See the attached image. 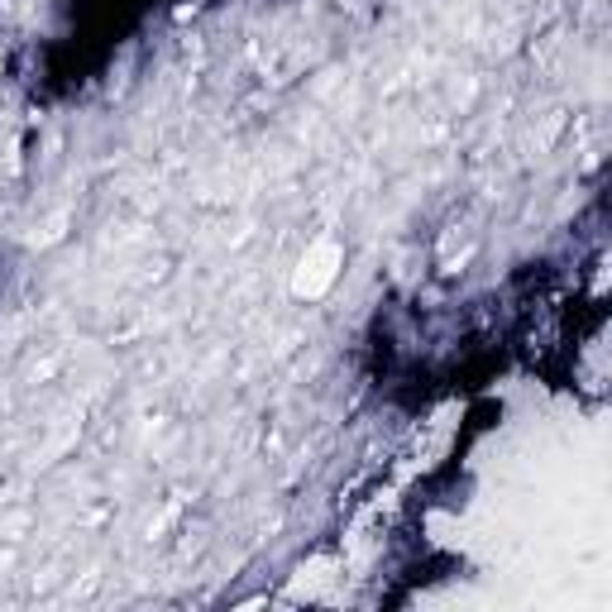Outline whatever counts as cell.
Wrapping results in <instances>:
<instances>
[{"instance_id":"obj_1","label":"cell","mask_w":612,"mask_h":612,"mask_svg":"<svg viewBox=\"0 0 612 612\" xmlns=\"http://www.w3.org/2000/svg\"><path fill=\"white\" fill-rule=\"evenodd\" d=\"M335 263H340V249H335V244H316V249L306 254L302 273H297V292H302V297H321V292L335 283Z\"/></svg>"}]
</instances>
